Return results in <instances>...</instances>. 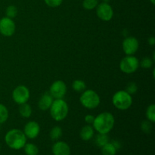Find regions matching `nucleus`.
Masks as SVG:
<instances>
[{
	"instance_id": "obj_34",
	"label": "nucleus",
	"mask_w": 155,
	"mask_h": 155,
	"mask_svg": "<svg viewBox=\"0 0 155 155\" xmlns=\"http://www.w3.org/2000/svg\"><path fill=\"white\" fill-rule=\"evenodd\" d=\"M150 1H151V2L152 3V5L155 4V0H150Z\"/></svg>"
},
{
	"instance_id": "obj_11",
	"label": "nucleus",
	"mask_w": 155,
	"mask_h": 155,
	"mask_svg": "<svg viewBox=\"0 0 155 155\" xmlns=\"http://www.w3.org/2000/svg\"><path fill=\"white\" fill-rule=\"evenodd\" d=\"M97 16L103 21H109L113 18L114 11L111 6L106 2H101L96 7Z\"/></svg>"
},
{
	"instance_id": "obj_1",
	"label": "nucleus",
	"mask_w": 155,
	"mask_h": 155,
	"mask_svg": "<svg viewBox=\"0 0 155 155\" xmlns=\"http://www.w3.org/2000/svg\"><path fill=\"white\" fill-rule=\"evenodd\" d=\"M115 119L110 112H102L95 117L92 126L95 131L101 134H108L114 127Z\"/></svg>"
},
{
	"instance_id": "obj_7",
	"label": "nucleus",
	"mask_w": 155,
	"mask_h": 155,
	"mask_svg": "<svg viewBox=\"0 0 155 155\" xmlns=\"http://www.w3.org/2000/svg\"><path fill=\"white\" fill-rule=\"evenodd\" d=\"M30 92L28 88L24 85H20L17 86L12 92V98L13 101L18 104H22L27 103L30 99Z\"/></svg>"
},
{
	"instance_id": "obj_36",
	"label": "nucleus",
	"mask_w": 155,
	"mask_h": 155,
	"mask_svg": "<svg viewBox=\"0 0 155 155\" xmlns=\"http://www.w3.org/2000/svg\"><path fill=\"white\" fill-rule=\"evenodd\" d=\"M0 130H1V127H0Z\"/></svg>"
},
{
	"instance_id": "obj_12",
	"label": "nucleus",
	"mask_w": 155,
	"mask_h": 155,
	"mask_svg": "<svg viewBox=\"0 0 155 155\" xmlns=\"http://www.w3.org/2000/svg\"><path fill=\"white\" fill-rule=\"evenodd\" d=\"M24 133L27 139H34L40 133V126L36 121H30L24 126Z\"/></svg>"
},
{
	"instance_id": "obj_21",
	"label": "nucleus",
	"mask_w": 155,
	"mask_h": 155,
	"mask_svg": "<svg viewBox=\"0 0 155 155\" xmlns=\"http://www.w3.org/2000/svg\"><path fill=\"white\" fill-rule=\"evenodd\" d=\"M72 88L75 92H83V91L86 90V85L84 81L81 80H76L73 82Z\"/></svg>"
},
{
	"instance_id": "obj_3",
	"label": "nucleus",
	"mask_w": 155,
	"mask_h": 155,
	"mask_svg": "<svg viewBox=\"0 0 155 155\" xmlns=\"http://www.w3.org/2000/svg\"><path fill=\"white\" fill-rule=\"evenodd\" d=\"M50 115L57 122H61L67 117L69 112L68 104L63 98L54 99L49 108Z\"/></svg>"
},
{
	"instance_id": "obj_2",
	"label": "nucleus",
	"mask_w": 155,
	"mask_h": 155,
	"mask_svg": "<svg viewBox=\"0 0 155 155\" xmlns=\"http://www.w3.org/2000/svg\"><path fill=\"white\" fill-rule=\"evenodd\" d=\"M5 141L8 146L13 150H20L27 143V137L24 132L18 129H12L7 132Z\"/></svg>"
},
{
	"instance_id": "obj_23",
	"label": "nucleus",
	"mask_w": 155,
	"mask_h": 155,
	"mask_svg": "<svg viewBox=\"0 0 155 155\" xmlns=\"http://www.w3.org/2000/svg\"><path fill=\"white\" fill-rule=\"evenodd\" d=\"M147 120L151 123L155 122V104H151L148 107L146 110Z\"/></svg>"
},
{
	"instance_id": "obj_20",
	"label": "nucleus",
	"mask_w": 155,
	"mask_h": 155,
	"mask_svg": "<svg viewBox=\"0 0 155 155\" xmlns=\"http://www.w3.org/2000/svg\"><path fill=\"white\" fill-rule=\"evenodd\" d=\"M26 155H38L39 148L33 143H26L24 147Z\"/></svg>"
},
{
	"instance_id": "obj_9",
	"label": "nucleus",
	"mask_w": 155,
	"mask_h": 155,
	"mask_svg": "<svg viewBox=\"0 0 155 155\" xmlns=\"http://www.w3.org/2000/svg\"><path fill=\"white\" fill-rule=\"evenodd\" d=\"M16 30V25L13 19L3 17L0 19V33L5 37L13 36Z\"/></svg>"
},
{
	"instance_id": "obj_25",
	"label": "nucleus",
	"mask_w": 155,
	"mask_h": 155,
	"mask_svg": "<svg viewBox=\"0 0 155 155\" xmlns=\"http://www.w3.org/2000/svg\"><path fill=\"white\" fill-rule=\"evenodd\" d=\"M6 17L11 18V19H13L18 15V8H16V6L15 5H9L8 6L7 8L5 11Z\"/></svg>"
},
{
	"instance_id": "obj_10",
	"label": "nucleus",
	"mask_w": 155,
	"mask_h": 155,
	"mask_svg": "<svg viewBox=\"0 0 155 155\" xmlns=\"http://www.w3.org/2000/svg\"><path fill=\"white\" fill-rule=\"evenodd\" d=\"M122 47L127 55H134L139 50V40L134 36H128L123 41Z\"/></svg>"
},
{
	"instance_id": "obj_16",
	"label": "nucleus",
	"mask_w": 155,
	"mask_h": 155,
	"mask_svg": "<svg viewBox=\"0 0 155 155\" xmlns=\"http://www.w3.org/2000/svg\"><path fill=\"white\" fill-rule=\"evenodd\" d=\"M19 114L24 118H29L32 115V107L27 103L20 104Z\"/></svg>"
},
{
	"instance_id": "obj_19",
	"label": "nucleus",
	"mask_w": 155,
	"mask_h": 155,
	"mask_svg": "<svg viewBox=\"0 0 155 155\" xmlns=\"http://www.w3.org/2000/svg\"><path fill=\"white\" fill-rule=\"evenodd\" d=\"M95 142L97 146L99 147V148H101V147H103L104 145H106V144L109 142L108 136H107V134H101V133H98L96 136V137H95Z\"/></svg>"
},
{
	"instance_id": "obj_27",
	"label": "nucleus",
	"mask_w": 155,
	"mask_h": 155,
	"mask_svg": "<svg viewBox=\"0 0 155 155\" xmlns=\"http://www.w3.org/2000/svg\"><path fill=\"white\" fill-rule=\"evenodd\" d=\"M152 123L149 120H145L141 124V129H142V132H144L145 133H151L152 131Z\"/></svg>"
},
{
	"instance_id": "obj_30",
	"label": "nucleus",
	"mask_w": 155,
	"mask_h": 155,
	"mask_svg": "<svg viewBox=\"0 0 155 155\" xmlns=\"http://www.w3.org/2000/svg\"><path fill=\"white\" fill-rule=\"evenodd\" d=\"M84 120L85 122H86V124L90 125V124H92V123H93L94 120H95V116H93V115L92 114H87L85 117Z\"/></svg>"
},
{
	"instance_id": "obj_18",
	"label": "nucleus",
	"mask_w": 155,
	"mask_h": 155,
	"mask_svg": "<svg viewBox=\"0 0 155 155\" xmlns=\"http://www.w3.org/2000/svg\"><path fill=\"white\" fill-rule=\"evenodd\" d=\"M117 150L116 149L111 142H108L104 146L101 147L102 155H116Z\"/></svg>"
},
{
	"instance_id": "obj_14",
	"label": "nucleus",
	"mask_w": 155,
	"mask_h": 155,
	"mask_svg": "<svg viewBox=\"0 0 155 155\" xmlns=\"http://www.w3.org/2000/svg\"><path fill=\"white\" fill-rule=\"evenodd\" d=\"M54 98L49 94V92H45L41 96L38 102V107L42 110H49L51 104H52Z\"/></svg>"
},
{
	"instance_id": "obj_28",
	"label": "nucleus",
	"mask_w": 155,
	"mask_h": 155,
	"mask_svg": "<svg viewBox=\"0 0 155 155\" xmlns=\"http://www.w3.org/2000/svg\"><path fill=\"white\" fill-rule=\"evenodd\" d=\"M126 92H128L130 95H133V94L136 93L138 91V86L136 83L132 82V83H129L127 84V87H126Z\"/></svg>"
},
{
	"instance_id": "obj_26",
	"label": "nucleus",
	"mask_w": 155,
	"mask_h": 155,
	"mask_svg": "<svg viewBox=\"0 0 155 155\" xmlns=\"http://www.w3.org/2000/svg\"><path fill=\"white\" fill-rule=\"evenodd\" d=\"M153 63H154V61L151 58L145 57L142 58L141 61H139V66L145 68V69H148V68H151L152 67Z\"/></svg>"
},
{
	"instance_id": "obj_33",
	"label": "nucleus",
	"mask_w": 155,
	"mask_h": 155,
	"mask_svg": "<svg viewBox=\"0 0 155 155\" xmlns=\"http://www.w3.org/2000/svg\"><path fill=\"white\" fill-rule=\"evenodd\" d=\"M110 2V0H103V2H106V3H108Z\"/></svg>"
},
{
	"instance_id": "obj_6",
	"label": "nucleus",
	"mask_w": 155,
	"mask_h": 155,
	"mask_svg": "<svg viewBox=\"0 0 155 155\" xmlns=\"http://www.w3.org/2000/svg\"><path fill=\"white\" fill-rule=\"evenodd\" d=\"M139 59L134 55H127L121 60L120 68L124 74H131L136 72L139 68Z\"/></svg>"
},
{
	"instance_id": "obj_8",
	"label": "nucleus",
	"mask_w": 155,
	"mask_h": 155,
	"mask_svg": "<svg viewBox=\"0 0 155 155\" xmlns=\"http://www.w3.org/2000/svg\"><path fill=\"white\" fill-rule=\"evenodd\" d=\"M67 91V85L63 80H56L49 88V94L54 99L63 98L66 95Z\"/></svg>"
},
{
	"instance_id": "obj_32",
	"label": "nucleus",
	"mask_w": 155,
	"mask_h": 155,
	"mask_svg": "<svg viewBox=\"0 0 155 155\" xmlns=\"http://www.w3.org/2000/svg\"><path fill=\"white\" fill-rule=\"evenodd\" d=\"M148 43L150 45H155V38L154 36H151L148 39Z\"/></svg>"
},
{
	"instance_id": "obj_4",
	"label": "nucleus",
	"mask_w": 155,
	"mask_h": 155,
	"mask_svg": "<svg viewBox=\"0 0 155 155\" xmlns=\"http://www.w3.org/2000/svg\"><path fill=\"white\" fill-rule=\"evenodd\" d=\"M112 103L118 110H128L133 104V97L125 90L117 91L113 95Z\"/></svg>"
},
{
	"instance_id": "obj_17",
	"label": "nucleus",
	"mask_w": 155,
	"mask_h": 155,
	"mask_svg": "<svg viewBox=\"0 0 155 155\" xmlns=\"http://www.w3.org/2000/svg\"><path fill=\"white\" fill-rule=\"evenodd\" d=\"M63 135V130L58 126H55L51 130L49 133L50 139L53 141H57L61 138Z\"/></svg>"
},
{
	"instance_id": "obj_22",
	"label": "nucleus",
	"mask_w": 155,
	"mask_h": 155,
	"mask_svg": "<svg viewBox=\"0 0 155 155\" xmlns=\"http://www.w3.org/2000/svg\"><path fill=\"white\" fill-rule=\"evenodd\" d=\"M8 110L6 106L3 104H0V124L5 123L8 119Z\"/></svg>"
},
{
	"instance_id": "obj_31",
	"label": "nucleus",
	"mask_w": 155,
	"mask_h": 155,
	"mask_svg": "<svg viewBox=\"0 0 155 155\" xmlns=\"http://www.w3.org/2000/svg\"><path fill=\"white\" fill-rule=\"evenodd\" d=\"M111 143L113 144L114 146L116 148L117 150H119V149H120V148H121V144H120V142H119V141L114 140V141H113Z\"/></svg>"
},
{
	"instance_id": "obj_35",
	"label": "nucleus",
	"mask_w": 155,
	"mask_h": 155,
	"mask_svg": "<svg viewBox=\"0 0 155 155\" xmlns=\"http://www.w3.org/2000/svg\"><path fill=\"white\" fill-rule=\"evenodd\" d=\"M0 150H1V145H0Z\"/></svg>"
},
{
	"instance_id": "obj_24",
	"label": "nucleus",
	"mask_w": 155,
	"mask_h": 155,
	"mask_svg": "<svg viewBox=\"0 0 155 155\" xmlns=\"http://www.w3.org/2000/svg\"><path fill=\"white\" fill-rule=\"evenodd\" d=\"M98 5V0H83V7L86 10H93Z\"/></svg>"
},
{
	"instance_id": "obj_5",
	"label": "nucleus",
	"mask_w": 155,
	"mask_h": 155,
	"mask_svg": "<svg viewBox=\"0 0 155 155\" xmlns=\"http://www.w3.org/2000/svg\"><path fill=\"white\" fill-rule=\"evenodd\" d=\"M80 101L83 107L89 110H92L98 107L101 102V98L98 94L94 90L86 89L82 93Z\"/></svg>"
},
{
	"instance_id": "obj_15",
	"label": "nucleus",
	"mask_w": 155,
	"mask_h": 155,
	"mask_svg": "<svg viewBox=\"0 0 155 155\" xmlns=\"http://www.w3.org/2000/svg\"><path fill=\"white\" fill-rule=\"evenodd\" d=\"M95 134V130L93 127L89 124L84 126L81 129L80 133V136L83 141H89L93 138Z\"/></svg>"
},
{
	"instance_id": "obj_13",
	"label": "nucleus",
	"mask_w": 155,
	"mask_h": 155,
	"mask_svg": "<svg viewBox=\"0 0 155 155\" xmlns=\"http://www.w3.org/2000/svg\"><path fill=\"white\" fill-rule=\"evenodd\" d=\"M71 148L66 142L58 141L52 146V153L54 155H71Z\"/></svg>"
},
{
	"instance_id": "obj_29",
	"label": "nucleus",
	"mask_w": 155,
	"mask_h": 155,
	"mask_svg": "<svg viewBox=\"0 0 155 155\" xmlns=\"http://www.w3.org/2000/svg\"><path fill=\"white\" fill-rule=\"evenodd\" d=\"M45 4L51 8H57L61 5L63 0H44Z\"/></svg>"
}]
</instances>
